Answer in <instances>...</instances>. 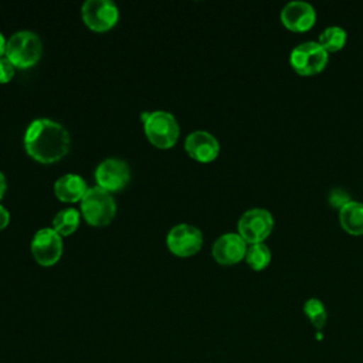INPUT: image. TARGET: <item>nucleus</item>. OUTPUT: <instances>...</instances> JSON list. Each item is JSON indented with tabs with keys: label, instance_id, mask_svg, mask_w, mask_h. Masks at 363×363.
Instances as JSON below:
<instances>
[{
	"label": "nucleus",
	"instance_id": "1",
	"mask_svg": "<svg viewBox=\"0 0 363 363\" xmlns=\"http://www.w3.org/2000/svg\"><path fill=\"white\" fill-rule=\"evenodd\" d=\"M24 146L33 159L41 163H52L67 155L69 133L61 123L48 118H38L27 126Z\"/></svg>",
	"mask_w": 363,
	"mask_h": 363
},
{
	"label": "nucleus",
	"instance_id": "2",
	"mask_svg": "<svg viewBox=\"0 0 363 363\" xmlns=\"http://www.w3.org/2000/svg\"><path fill=\"white\" fill-rule=\"evenodd\" d=\"M145 123L147 139L160 149L172 147L179 138V123L176 118L166 111L143 112L140 115Z\"/></svg>",
	"mask_w": 363,
	"mask_h": 363
},
{
	"label": "nucleus",
	"instance_id": "3",
	"mask_svg": "<svg viewBox=\"0 0 363 363\" xmlns=\"http://www.w3.org/2000/svg\"><path fill=\"white\" fill-rule=\"evenodd\" d=\"M81 211L91 225H106L116 213L115 199L111 191L99 186L89 187L81 200Z\"/></svg>",
	"mask_w": 363,
	"mask_h": 363
},
{
	"label": "nucleus",
	"instance_id": "4",
	"mask_svg": "<svg viewBox=\"0 0 363 363\" xmlns=\"http://www.w3.org/2000/svg\"><path fill=\"white\" fill-rule=\"evenodd\" d=\"M41 40L30 30H20L10 35L6 44V57L20 68L34 65L41 57Z\"/></svg>",
	"mask_w": 363,
	"mask_h": 363
},
{
	"label": "nucleus",
	"instance_id": "5",
	"mask_svg": "<svg viewBox=\"0 0 363 363\" xmlns=\"http://www.w3.org/2000/svg\"><path fill=\"white\" fill-rule=\"evenodd\" d=\"M328 52L318 41H306L296 45L289 55L292 68L299 75H315L328 64Z\"/></svg>",
	"mask_w": 363,
	"mask_h": 363
},
{
	"label": "nucleus",
	"instance_id": "6",
	"mask_svg": "<svg viewBox=\"0 0 363 363\" xmlns=\"http://www.w3.org/2000/svg\"><path fill=\"white\" fill-rule=\"evenodd\" d=\"M274 218L265 208L247 210L238 220V234L245 242H262L272 231Z\"/></svg>",
	"mask_w": 363,
	"mask_h": 363
},
{
	"label": "nucleus",
	"instance_id": "7",
	"mask_svg": "<svg viewBox=\"0 0 363 363\" xmlns=\"http://www.w3.org/2000/svg\"><path fill=\"white\" fill-rule=\"evenodd\" d=\"M81 14L89 28L105 31L116 24L119 10L112 0H86L81 7Z\"/></svg>",
	"mask_w": 363,
	"mask_h": 363
},
{
	"label": "nucleus",
	"instance_id": "8",
	"mask_svg": "<svg viewBox=\"0 0 363 363\" xmlns=\"http://www.w3.org/2000/svg\"><path fill=\"white\" fill-rule=\"evenodd\" d=\"M31 252L41 265L55 264L62 254V238L50 227L38 230L31 241Z\"/></svg>",
	"mask_w": 363,
	"mask_h": 363
},
{
	"label": "nucleus",
	"instance_id": "9",
	"mask_svg": "<svg viewBox=\"0 0 363 363\" xmlns=\"http://www.w3.org/2000/svg\"><path fill=\"white\" fill-rule=\"evenodd\" d=\"M166 241L173 254L189 257L201 248L203 234L197 227L182 223L170 228Z\"/></svg>",
	"mask_w": 363,
	"mask_h": 363
},
{
	"label": "nucleus",
	"instance_id": "10",
	"mask_svg": "<svg viewBox=\"0 0 363 363\" xmlns=\"http://www.w3.org/2000/svg\"><path fill=\"white\" fill-rule=\"evenodd\" d=\"M129 177V166L126 164V162L116 157L102 160L95 169V179L98 182V186L108 191L123 189L128 184Z\"/></svg>",
	"mask_w": 363,
	"mask_h": 363
},
{
	"label": "nucleus",
	"instance_id": "11",
	"mask_svg": "<svg viewBox=\"0 0 363 363\" xmlns=\"http://www.w3.org/2000/svg\"><path fill=\"white\" fill-rule=\"evenodd\" d=\"M315 20L316 13L306 1H291L281 11L282 24L291 31H308L315 24Z\"/></svg>",
	"mask_w": 363,
	"mask_h": 363
},
{
	"label": "nucleus",
	"instance_id": "12",
	"mask_svg": "<svg viewBox=\"0 0 363 363\" xmlns=\"http://www.w3.org/2000/svg\"><path fill=\"white\" fill-rule=\"evenodd\" d=\"M247 242L240 234L227 233L216 240L213 244V257L217 262L224 265L237 264L245 257Z\"/></svg>",
	"mask_w": 363,
	"mask_h": 363
},
{
	"label": "nucleus",
	"instance_id": "13",
	"mask_svg": "<svg viewBox=\"0 0 363 363\" xmlns=\"http://www.w3.org/2000/svg\"><path fill=\"white\" fill-rule=\"evenodd\" d=\"M186 152L196 160L207 163L217 157L220 152L218 140L206 130H194L184 140Z\"/></svg>",
	"mask_w": 363,
	"mask_h": 363
},
{
	"label": "nucleus",
	"instance_id": "14",
	"mask_svg": "<svg viewBox=\"0 0 363 363\" xmlns=\"http://www.w3.org/2000/svg\"><path fill=\"white\" fill-rule=\"evenodd\" d=\"M88 187L85 180L74 173L64 174L57 179L54 184V191L55 196L67 203H74L78 200H82L84 194L86 193Z\"/></svg>",
	"mask_w": 363,
	"mask_h": 363
},
{
	"label": "nucleus",
	"instance_id": "15",
	"mask_svg": "<svg viewBox=\"0 0 363 363\" xmlns=\"http://www.w3.org/2000/svg\"><path fill=\"white\" fill-rule=\"evenodd\" d=\"M339 221L349 234H363V204L359 201H349L339 210Z\"/></svg>",
	"mask_w": 363,
	"mask_h": 363
},
{
	"label": "nucleus",
	"instance_id": "16",
	"mask_svg": "<svg viewBox=\"0 0 363 363\" xmlns=\"http://www.w3.org/2000/svg\"><path fill=\"white\" fill-rule=\"evenodd\" d=\"M79 225V211L74 207L62 208L52 220V227L60 235H69Z\"/></svg>",
	"mask_w": 363,
	"mask_h": 363
},
{
	"label": "nucleus",
	"instance_id": "17",
	"mask_svg": "<svg viewBox=\"0 0 363 363\" xmlns=\"http://www.w3.org/2000/svg\"><path fill=\"white\" fill-rule=\"evenodd\" d=\"M318 43L326 52L339 51L346 43V31L337 26L328 27L320 33Z\"/></svg>",
	"mask_w": 363,
	"mask_h": 363
},
{
	"label": "nucleus",
	"instance_id": "18",
	"mask_svg": "<svg viewBox=\"0 0 363 363\" xmlns=\"http://www.w3.org/2000/svg\"><path fill=\"white\" fill-rule=\"evenodd\" d=\"M245 261L247 264L255 269V271H261L264 268H267L269 265L271 261V251L269 248L264 244V242H258V244H251L247 248L245 252Z\"/></svg>",
	"mask_w": 363,
	"mask_h": 363
},
{
	"label": "nucleus",
	"instance_id": "19",
	"mask_svg": "<svg viewBox=\"0 0 363 363\" xmlns=\"http://www.w3.org/2000/svg\"><path fill=\"white\" fill-rule=\"evenodd\" d=\"M303 312L316 329H322L325 326L326 319H328V313H326L325 305L319 299H316V298L308 299L303 305Z\"/></svg>",
	"mask_w": 363,
	"mask_h": 363
},
{
	"label": "nucleus",
	"instance_id": "20",
	"mask_svg": "<svg viewBox=\"0 0 363 363\" xmlns=\"http://www.w3.org/2000/svg\"><path fill=\"white\" fill-rule=\"evenodd\" d=\"M330 206L336 207V208H342L343 206H346L350 200V196L347 194V191H345L343 189H333L330 193H329V197H328Z\"/></svg>",
	"mask_w": 363,
	"mask_h": 363
},
{
	"label": "nucleus",
	"instance_id": "21",
	"mask_svg": "<svg viewBox=\"0 0 363 363\" xmlns=\"http://www.w3.org/2000/svg\"><path fill=\"white\" fill-rule=\"evenodd\" d=\"M14 68L16 65L7 57H0V82H9L14 75Z\"/></svg>",
	"mask_w": 363,
	"mask_h": 363
},
{
	"label": "nucleus",
	"instance_id": "22",
	"mask_svg": "<svg viewBox=\"0 0 363 363\" xmlns=\"http://www.w3.org/2000/svg\"><path fill=\"white\" fill-rule=\"evenodd\" d=\"M9 220H10L9 210L0 204V230L9 224Z\"/></svg>",
	"mask_w": 363,
	"mask_h": 363
},
{
	"label": "nucleus",
	"instance_id": "23",
	"mask_svg": "<svg viewBox=\"0 0 363 363\" xmlns=\"http://www.w3.org/2000/svg\"><path fill=\"white\" fill-rule=\"evenodd\" d=\"M4 193H6V177L0 172V199L4 196Z\"/></svg>",
	"mask_w": 363,
	"mask_h": 363
},
{
	"label": "nucleus",
	"instance_id": "24",
	"mask_svg": "<svg viewBox=\"0 0 363 363\" xmlns=\"http://www.w3.org/2000/svg\"><path fill=\"white\" fill-rule=\"evenodd\" d=\"M6 44H7V41L4 40L3 34L0 33V57H3V54L6 52Z\"/></svg>",
	"mask_w": 363,
	"mask_h": 363
}]
</instances>
